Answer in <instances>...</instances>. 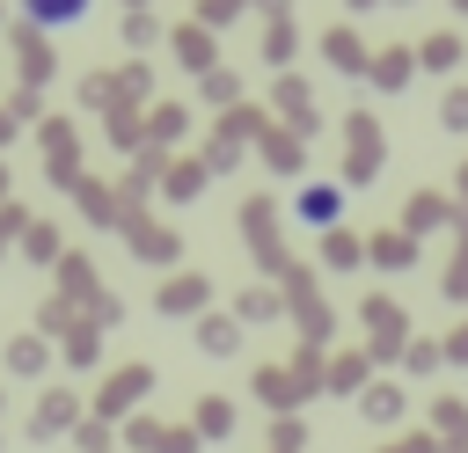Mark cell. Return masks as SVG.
<instances>
[{
    "label": "cell",
    "instance_id": "obj_1",
    "mask_svg": "<svg viewBox=\"0 0 468 453\" xmlns=\"http://www.w3.org/2000/svg\"><path fill=\"white\" fill-rule=\"evenodd\" d=\"M15 15L29 29H44V37H66V29H80L95 15V0H15Z\"/></svg>",
    "mask_w": 468,
    "mask_h": 453
},
{
    "label": "cell",
    "instance_id": "obj_2",
    "mask_svg": "<svg viewBox=\"0 0 468 453\" xmlns=\"http://www.w3.org/2000/svg\"><path fill=\"white\" fill-rule=\"evenodd\" d=\"M336 212H344V197H336V190H329V183H314V190H307V197H300V219H314V226H329V219H336Z\"/></svg>",
    "mask_w": 468,
    "mask_h": 453
}]
</instances>
